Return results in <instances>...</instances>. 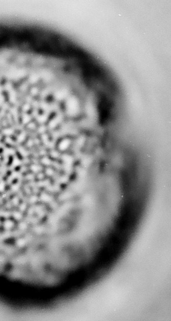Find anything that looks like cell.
Returning <instances> with one entry per match:
<instances>
[{"instance_id":"obj_1","label":"cell","mask_w":171,"mask_h":321,"mask_svg":"<svg viewBox=\"0 0 171 321\" xmlns=\"http://www.w3.org/2000/svg\"><path fill=\"white\" fill-rule=\"evenodd\" d=\"M16 152V150L15 149H13L12 148L4 147L0 156H2L3 159H9V157L10 156H13L15 155Z\"/></svg>"},{"instance_id":"obj_2","label":"cell","mask_w":171,"mask_h":321,"mask_svg":"<svg viewBox=\"0 0 171 321\" xmlns=\"http://www.w3.org/2000/svg\"><path fill=\"white\" fill-rule=\"evenodd\" d=\"M16 150H17L20 156H22L24 158H27V156L29 155V151L28 150L26 147L23 146L21 144H19L16 146Z\"/></svg>"},{"instance_id":"obj_3","label":"cell","mask_w":171,"mask_h":321,"mask_svg":"<svg viewBox=\"0 0 171 321\" xmlns=\"http://www.w3.org/2000/svg\"><path fill=\"white\" fill-rule=\"evenodd\" d=\"M70 141L68 139H64L62 140L58 145V149L61 151H64L69 147Z\"/></svg>"},{"instance_id":"obj_4","label":"cell","mask_w":171,"mask_h":321,"mask_svg":"<svg viewBox=\"0 0 171 321\" xmlns=\"http://www.w3.org/2000/svg\"><path fill=\"white\" fill-rule=\"evenodd\" d=\"M29 169L31 170L34 173H40V171L42 170V167L40 165L34 164L29 166Z\"/></svg>"},{"instance_id":"obj_5","label":"cell","mask_w":171,"mask_h":321,"mask_svg":"<svg viewBox=\"0 0 171 321\" xmlns=\"http://www.w3.org/2000/svg\"><path fill=\"white\" fill-rule=\"evenodd\" d=\"M41 162L44 164V165H49L52 164V162L50 161V160L47 158H43Z\"/></svg>"},{"instance_id":"obj_6","label":"cell","mask_w":171,"mask_h":321,"mask_svg":"<svg viewBox=\"0 0 171 321\" xmlns=\"http://www.w3.org/2000/svg\"><path fill=\"white\" fill-rule=\"evenodd\" d=\"M58 152L57 151H55V150H52L51 152V155L54 158H57L58 156Z\"/></svg>"},{"instance_id":"obj_7","label":"cell","mask_w":171,"mask_h":321,"mask_svg":"<svg viewBox=\"0 0 171 321\" xmlns=\"http://www.w3.org/2000/svg\"><path fill=\"white\" fill-rule=\"evenodd\" d=\"M46 174H48V175H50V176H51V175L54 174V171H53L52 170L50 169H48L46 171Z\"/></svg>"}]
</instances>
